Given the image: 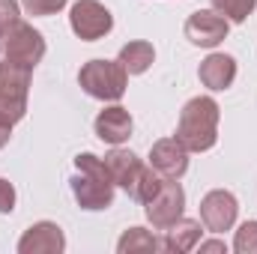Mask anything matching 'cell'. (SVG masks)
<instances>
[{"label":"cell","mask_w":257,"mask_h":254,"mask_svg":"<svg viewBox=\"0 0 257 254\" xmlns=\"http://www.w3.org/2000/svg\"><path fill=\"white\" fill-rule=\"evenodd\" d=\"M0 57L6 63L33 69L45 57V39H42L39 30H33V24H27V21L18 18L15 24H9L0 33Z\"/></svg>","instance_id":"5b68a950"},{"label":"cell","mask_w":257,"mask_h":254,"mask_svg":"<svg viewBox=\"0 0 257 254\" xmlns=\"http://www.w3.org/2000/svg\"><path fill=\"white\" fill-rule=\"evenodd\" d=\"M233 248L239 254H257V221H245V224L236 230Z\"/></svg>","instance_id":"d6986e66"},{"label":"cell","mask_w":257,"mask_h":254,"mask_svg":"<svg viewBox=\"0 0 257 254\" xmlns=\"http://www.w3.org/2000/svg\"><path fill=\"white\" fill-rule=\"evenodd\" d=\"M254 6L257 0H212V9L218 15H224L227 21H233V24H242L254 12Z\"/></svg>","instance_id":"ac0fdd59"},{"label":"cell","mask_w":257,"mask_h":254,"mask_svg":"<svg viewBox=\"0 0 257 254\" xmlns=\"http://www.w3.org/2000/svg\"><path fill=\"white\" fill-rule=\"evenodd\" d=\"M0 69H3V60H0Z\"/></svg>","instance_id":"d4e9b609"},{"label":"cell","mask_w":257,"mask_h":254,"mask_svg":"<svg viewBox=\"0 0 257 254\" xmlns=\"http://www.w3.org/2000/svg\"><path fill=\"white\" fill-rule=\"evenodd\" d=\"M78 84L87 96L102 102H120L126 93L128 72L120 66V60H90L81 66Z\"/></svg>","instance_id":"277c9868"},{"label":"cell","mask_w":257,"mask_h":254,"mask_svg":"<svg viewBox=\"0 0 257 254\" xmlns=\"http://www.w3.org/2000/svg\"><path fill=\"white\" fill-rule=\"evenodd\" d=\"M69 24H72V33L84 42H96L102 36L111 33L114 27V15L99 3V0H78L69 12Z\"/></svg>","instance_id":"52a82bcc"},{"label":"cell","mask_w":257,"mask_h":254,"mask_svg":"<svg viewBox=\"0 0 257 254\" xmlns=\"http://www.w3.org/2000/svg\"><path fill=\"white\" fill-rule=\"evenodd\" d=\"M18 3L15 0H0V33L9 27V24H15L18 21Z\"/></svg>","instance_id":"44dd1931"},{"label":"cell","mask_w":257,"mask_h":254,"mask_svg":"<svg viewBox=\"0 0 257 254\" xmlns=\"http://www.w3.org/2000/svg\"><path fill=\"white\" fill-rule=\"evenodd\" d=\"M114 180L105 168V159L93 153H78L75 156V177H72V194L81 209H108L114 203Z\"/></svg>","instance_id":"6da1fadb"},{"label":"cell","mask_w":257,"mask_h":254,"mask_svg":"<svg viewBox=\"0 0 257 254\" xmlns=\"http://www.w3.org/2000/svg\"><path fill=\"white\" fill-rule=\"evenodd\" d=\"M227 30H230V21L215 9H197L186 21V39L200 48H215L218 42L227 39Z\"/></svg>","instance_id":"9c48e42d"},{"label":"cell","mask_w":257,"mask_h":254,"mask_svg":"<svg viewBox=\"0 0 257 254\" xmlns=\"http://www.w3.org/2000/svg\"><path fill=\"white\" fill-rule=\"evenodd\" d=\"M12 209H15V189H12L9 180L0 177V212L6 215V212H12Z\"/></svg>","instance_id":"7402d4cb"},{"label":"cell","mask_w":257,"mask_h":254,"mask_svg":"<svg viewBox=\"0 0 257 254\" xmlns=\"http://www.w3.org/2000/svg\"><path fill=\"white\" fill-rule=\"evenodd\" d=\"M63 248L66 236L60 224H54V221H36L18 239V254H60Z\"/></svg>","instance_id":"7c38bea8"},{"label":"cell","mask_w":257,"mask_h":254,"mask_svg":"<svg viewBox=\"0 0 257 254\" xmlns=\"http://www.w3.org/2000/svg\"><path fill=\"white\" fill-rule=\"evenodd\" d=\"M105 168H108L114 186H120V189L126 191L132 200H138V203L153 200V194L162 189V183H165V177H159V174H156L150 165H144L135 153L120 150V147L105 156Z\"/></svg>","instance_id":"3957f363"},{"label":"cell","mask_w":257,"mask_h":254,"mask_svg":"<svg viewBox=\"0 0 257 254\" xmlns=\"http://www.w3.org/2000/svg\"><path fill=\"white\" fill-rule=\"evenodd\" d=\"M147 209V218L156 230H168L177 218H183V209H186V191L177 180H165L162 189L153 194V200L144 203Z\"/></svg>","instance_id":"ba28073f"},{"label":"cell","mask_w":257,"mask_h":254,"mask_svg":"<svg viewBox=\"0 0 257 254\" xmlns=\"http://www.w3.org/2000/svg\"><path fill=\"white\" fill-rule=\"evenodd\" d=\"M93 129H96V135H99L105 144L120 147L123 141L132 138V114H128L126 108H120V105H111V108L99 111Z\"/></svg>","instance_id":"4fadbf2b"},{"label":"cell","mask_w":257,"mask_h":254,"mask_svg":"<svg viewBox=\"0 0 257 254\" xmlns=\"http://www.w3.org/2000/svg\"><path fill=\"white\" fill-rule=\"evenodd\" d=\"M200 236H203V221H194V218H177L168 230H165V251H192L200 245Z\"/></svg>","instance_id":"9a60e30c"},{"label":"cell","mask_w":257,"mask_h":254,"mask_svg":"<svg viewBox=\"0 0 257 254\" xmlns=\"http://www.w3.org/2000/svg\"><path fill=\"white\" fill-rule=\"evenodd\" d=\"M197 75H200L203 87H209V90H227L233 84V78H236V60L230 54H209L200 63Z\"/></svg>","instance_id":"5bb4252c"},{"label":"cell","mask_w":257,"mask_h":254,"mask_svg":"<svg viewBox=\"0 0 257 254\" xmlns=\"http://www.w3.org/2000/svg\"><path fill=\"white\" fill-rule=\"evenodd\" d=\"M153 57H156V51H153L150 42H128V45L120 48L117 60H120V66L128 75H141V72H147L153 66Z\"/></svg>","instance_id":"2e32d148"},{"label":"cell","mask_w":257,"mask_h":254,"mask_svg":"<svg viewBox=\"0 0 257 254\" xmlns=\"http://www.w3.org/2000/svg\"><path fill=\"white\" fill-rule=\"evenodd\" d=\"M236 212H239V203L230 191L215 189L209 191L203 200H200V221L209 233H224L236 224Z\"/></svg>","instance_id":"30bf717a"},{"label":"cell","mask_w":257,"mask_h":254,"mask_svg":"<svg viewBox=\"0 0 257 254\" xmlns=\"http://www.w3.org/2000/svg\"><path fill=\"white\" fill-rule=\"evenodd\" d=\"M117 251L120 254H128V251H165V239L153 236V233L144 230V227H128L126 233L120 236V242H117Z\"/></svg>","instance_id":"e0dca14e"},{"label":"cell","mask_w":257,"mask_h":254,"mask_svg":"<svg viewBox=\"0 0 257 254\" xmlns=\"http://www.w3.org/2000/svg\"><path fill=\"white\" fill-rule=\"evenodd\" d=\"M150 168L165 180H180L189 171V150L177 138H162L150 150Z\"/></svg>","instance_id":"8fae6325"},{"label":"cell","mask_w":257,"mask_h":254,"mask_svg":"<svg viewBox=\"0 0 257 254\" xmlns=\"http://www.w3.org/2000/svg\"><path fill=\"white\" fill-rule=\"evenodd\" d=\"M189 153H206L218 141V102L209 96H194L180 111V123L174 135Z\"/></svg>","instance_id":"7a4b0ae2"},{"label":"cell","mask_w":257,"mask_h":254,"mask_svg":"<svg viewBox=\"0 0 257 254\" xmlns=\"http://www.w3.org/2000/svg\"><path fill=\"white\" fill-rule=\"evenodd\" d=\"M30 72L33 69H24V66L3 60V69H0V114H6L12 123H18L27 114Z\"/></svg>","instance_id":"8992f818"},{"label":"cell","mask_w":257,"mask_h":254,"mask_svg":"<svg viewBox=\"0 0 257 254\" xmlns=\"http://www.w3.org/2000/svg\"><path fill=\"white\" fill-rule=\"evenodd\" d=\"M12 126H15V123H12L6 114H0V150L9 144V138H12Z\"/></svg>","instance_id":"603a6c76"},{"label":"cell","mask_w":257,"mask_h":254,"mask_svg":"<svg viewBox=\"0 0 257 254\" xmlns=\"http://www.w3.org/2000/svg\"><path fill=\"white\" fill-rule=\"evenodd\" d=\"M21 6L27 9V15H36V18H45V15H54L66 6V0H21Z\"/></svg>","instance_id":"ffe728a7"},{"label":"cell","mask_w":257,"mask_h":254,"mask_svg":"<svg viewBox=\"0 0 257 254\" xmlns=\"http://www.w3.org/2000/svg\"><path fill=\"white\" fill-rule=\"evenodd\" d=\"M200 251H224L227 254V245L221 239H209V242H200Z\"/></svg>","instance_id":"cb8c5ba5"}]
</instances>
